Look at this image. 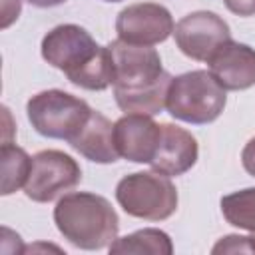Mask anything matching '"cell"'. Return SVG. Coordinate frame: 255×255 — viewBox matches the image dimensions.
<instances>
[{
	"instance_id": "obj_20",
	"label": "cell",
	"mask_w": 255,
	"mask_h": 255,
	"mask_svg": "<svg viewBox=\"0 0 255 255\" xmlns=\"http://www.w3.org/2000/svg\"><path fill=\"white\" fill-rule=\"evenodd\" d=\"M241 163H243L245 171L255 177V137H251L245 143V147L241 151Z\"/></svg>"
},
{
	"instance_id": "obj_15",
	"label": "cell",
	"mask_w": 255,
	"mask_h": 255,
	"mask_svg": "<svg viewBox=\"0 0 255 255\" xmlns=\"http://www.w3.org/2000/svg\"><path fill=\"white\" fill-rule=\"evenodd\" d=\"M2 195H10L26 185V179L32 169V157L18 145L2 143Z\"/></svg>"
},
{
	"instance_id": "obj_11",
	"label": "cell",
	"mask_w": 255,
	"mask_h": 255,
	"mask_svg": "<svg viewBox=\"0 0 255 255\" xmlns=\"http://www.w3.org/2000/svg\"><path fill=\"white\" fill-rule=\"evenodd\" d=\"M209 72L225 90H249L255 86V48L235 40L223 42L207 60Z\"/></svg>"
},
{
	"instance_id": "obj_23",
	"label": "cell",
	"mask_w": 255,
	"mask_h": 255,
	"mask_svg": "<svg viewBox=\"0 0 255 255\" xmlns=\"http://www.w3.org/2000/svg\"><path fill=\"white\" fill-rule=\"evenodd\" d=\"M104 2H122V0H104Z\"/></svg>"
},
{
	"instance_id": "obj_9",
	"label": "cell",
	"mask_w": 255,
	"mask_h": 255,
	"mask_svg": "<svg viewBox=\"0 0 255 255\" xmlns=\"http://www.w3.org/2000/svg\"><path fill=\"white\" fill-rule=\"evenodd\" d=\"M175 30L171 12L155 2H137L120 10L116 18L118 38L137 46H155L165 42Z\"/></svg>"
},
{
	"instance_id": "obj_13",
	"label": "cell",
	"mask_w": 255,
	"mask_h": 255,
	"mask_svg": "<svg viewBox=\"0 0 255 255\" xmlns=\"http://www.w3.org/2000/svg\"><path fill=\"white\" fill-rule=\"evenodd\" d=\"M68 143L94 163H114L120 157L114 141V124L96 110H92L86 126Z\"/></svg>"
},
{
	"instance_id": "obj_12",
	"label": "cell",
	"mask_w": 255,
	"mask_h": 255,
	"mask_svg": "<svg viewBox=\"0 0 255 255\" xmlns=\"http://www.w3.org/2000/svg\"><path fill=\"white\" fill-rule=\"evenodd\" d=\"M199 157L197 139L183 128L175 124H161V139L151 159V169L167 177H177L187 173Z\"/></svg>"
},
{
	"instance_id": "obj_4",
	"label": "cell",
	"mask_w": 255,
	"mask_h": 255,
	"mask_svg": "<svg viewBox=\"0 0 255 255\" xmlns=\"http://www.w3.org/2000/svg\"><path fill=\"white\" fill-rule=\"evenodd\" d=\"M116 199L128 215L145 221L171 217L179 203L171 179L157 171H135L122 177L116 185Z\"/></svg>"
},
{
	"instance_id": "obj_14",
	"label": "cell",
	"mask_w": 255,
	"mask_h": 255,
	"mask_svg": "<svg viewBox=\"0 0 255 255\" xmlns=\"http://www.w3.org/2000/svg\"><path fill=\"white\" fill-rule=\"evenodd\" d=\"M110 253H153V255H171L173 243L171 237L155 227L137 229L126 237H118L110 247Z\"/></svg>"
},
{
	"instance_id": "obj_1",
	"label": "cell",
	"mask_w": 255,
	"mask_h": 255,
	"mask_svg": "<svg viewBox=\"0 0 255 255\" xmlns=\"http://www.w3.org/2000/svg\"><path fill=\"white\" fill-rule=\"evenodd\" d=\"M114 68V98L122 112L155 116L165 108L171 74L163 70L161 58L151 46L124 40L108 44Z\"/></svg>"
},
{
	"instance_id": "obj_3",
	"label": "cell",
	"mask_w": 255,
	"mask_h": 255,
	"mask_svg": "<svg viewBox=\"0 0 255 255\" xmlns=\"http://www.w3.org/2000/svg\"><path fill=\"white\" fill-rule=\"evenodd\" d=\"M227 104V90L213 78L209 70H191L171 78L165 110L185 124H211Z\"/></svg>"
},
{
	"instance_id": "obj_2",
	"label": "cell",
	"mask_w": 255,
	"mask_h": 255,
	"mask_svg": "<svg viewBox=\"0 0 255 255\" xmlns=\"http://www.w3.org/2000/svg\"><path fill=\"white\" fill-rule=\"evenodd\" d=\"M54 223L66 241L86 251L110 247L120 231L112 203L92 191H72L60 197L54 207Z\"/></svg>"
},
{
	"instance_id": "obj_7",
	"label": "cell",
	"mask_w": 255,
	"mask_h": 255,
	"mask_svg": "<svg viewBox=\"0 0 255 255\" xmlns=\"http://www.w3.org/2000/svg\"><path fill=\"white\" fill-rule=\"evenodd\" d=\"M102 50L92 34L78 24H60L52 28L40 44L42 58L56 70H62L68 80L82 72Z\"/></svg>"
},
{
	"instance_id": "obj_21",
	"label": "cell",
	"mask_w": 255,
	"mask_h": 255,
	"mask_svg": "<svg viewBox=\"0 0 255 255\" xmlns=\"http://www.w3.org/2000/svg\"><path fill=\"white\" fill-rule=\"evenodd\" d=\"M26 2H30V4L36 6V8H54V6L64 4L66 0H26Z\"/></svg>"
},
{
	"instance_id": "obj_17",
	"label": "cell",
	"mask_w": 255,
	"mask_h": 255,
	"mask_svg": "<svg viewBox=\"0 0 255 255\" xmlns=\"http://www.w3.org/2000/svg\"><path fill=\"white\" fill-rule=\"evenodd\" d=\"M211 253H255V249L251 235H225L213 245Z\"/></svg>"
},
{
	"instance_id": "obj_16",
	"label": "cell",
	"mask_w": 255,
	"mask_h": 255,
	"mask_svg": "<svg viewBox=\"0 0 255 255\" xmlns=\"http://www.w3.org/2000/svg\"><path fill=\"white\" fill-rule=\"evenodd\" d=\"M219 205L229 225L255 233V187H245L223 195Z\"/></svg>"
},
{
	"instance_id": "obj_19",
	"label": "cell",
	"mask_w": 255,
	"mask_h": 255,
	"mask_svg": "<svg viewBox=\"0 0 255 255\" xmlns=\"http://www.w3.org/2000/svg\"><path fill=\"white\" fill-rule=\"evenodd\" d=\"M223 4L227 6L229 12L237 14V16H255V0H223Z\"/></svg>"
},
{
	"instance_id": "obj_5",
	"label": "cell",
	"mask_w": 255,
	"mask_h": 255,
	"mask_svg": "<svg viewBox=\"0 0 255 255\" xmlns=\"http://www.w3.org/2000/svg\"><path fill=\"white\" fill-rule=\"evenodd\" d=\"M92 108L86 100L64 90H44L26 102V116L32 128L52 139L70 141L90 120Z\"/></svg>"
},
{
	"instance_id": "obj_10",
	"label": "cell",
	"mask_w": 255,
	"mask_h": 255,
	"mask_svg": "<svg viewBox=\"0 0 255 255\" xmlns=\"http://www.w3.org/2000/svg\"><path fill=\"white\" fill-rule=\"evenodd\" d=\"M161 139V124L151 116L124 114L114 124V141L120 157L133 163H151Z\"/></svg>"
},
{
	"instance_id": "obj_22",
	"label": "cell",
	"mask_w": 255,
	"mask_h": 255,
	"mask_svg": "<svg viewBox=\"0 0 255 255\" xmlns=\"http://www.w3.org/2000/svg\"><path fill=\"white\" fill-rule=\"evenodd\" d=\"M251 241H253V249H255V233H251Z\"/></svg>"
},
{
	"instance_id": "obj_18",
	"label": "cell",
	"mask_w": 255,
	"mask_h": 255,
	"mask_svg": "<svg viewBox=\"0 0 255 255\" xmlns=\"http://www.w3.org/2000/svg\"><path fill=\"white\" fill-rule=\"evenodd\" d=\"M22 10V0H2V28H8L14 20H18Z\"/></svg>"
},
{
	"instance_id": "obj_8",
	"label": "cell",
	"mask_w": 255,
	"mask_h": 255,
	"mask_svg": "<svg viewBox=\"0 0 255 255\" xmlns=\"http://www.w3.org/2000/svg\"><path fill=\"white\" fill-rule=\"evenodd\" d=\"M173 38L183 56L207 62L211 54L227 40H231L229 24L209 10H197L183 16L173 30Z\"/></svg>"
},
{
	"instance_id": "obj_6",
	"label": "cell",
	"mask_w": 255,
	"mask_h": 255,
	"mask_svg": "<svg viewBox=\"0 0 255 255\" xmlns=\"http://www.w3.org/2000/svg\"><path fill=\"white\" fill-rule=\"evenodd\" d=\"M80 179L82 169L72 155L60 149H44L32 157V169L26 179L24 193L32 201L48 203L76 187Z\"/></svg>"
}]
</instances>
